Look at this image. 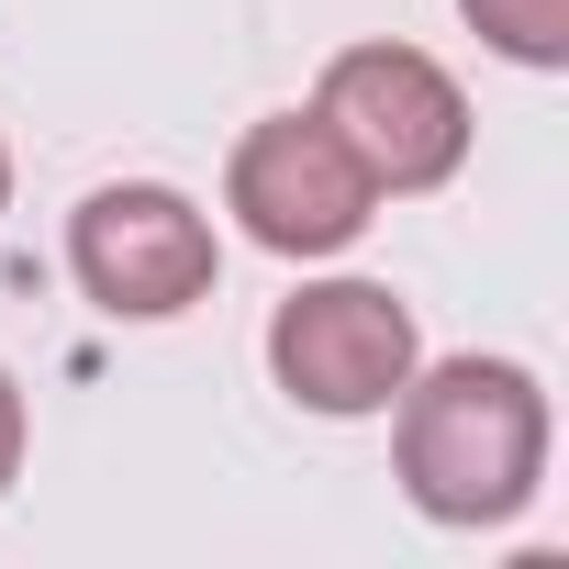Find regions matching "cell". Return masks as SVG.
<instances>
[{
    "instance_id": "6",
    "label": "cell",
    "mask_w": 569,
    "mask_h": 569,
    "mask_svg": "<svg viewBox=\"0 0 569 569\" xmlns=\"http://www.w3.org/2000/svg\"><path fill=\"white\" fill-rule=\"evenodd\" d=\"M469 12V34L491 46V57H513V68H569V0H458Z\"/></svg>"
},
{
    "instance_id": "7",
    "label": "cell",
    "mask_w": 569,
    "mask_h": 569,
    "mask_svg": "<svg viewBox=\"0 0 569 569\" xmlns=\"http://www.w3.org/2000/svg\"><path fill=\"white\" fill-rule=\"evenodd\" d=\"M23 436H34V413H23V380L0 369V491L23 480Z\"/></svg>"
},
{
    "instance_id": "5",
    "label": "cell",
    "mask_w": 569,
    "mask_h": 569,
    "mask_svg": "<svg viewBox=\"0 0 569 569\" xmlns=\"http://www.w3.org/2000/svg\"><path fill=\"white\" fill-rule=\"evenodd\" d=\"M223 212H234L268 257H347V246L369 234L380 190H369V168L336 146V123L302 101V112H268V123L234 134V157H223Z\"/></svg>"
},
{
    "instance_id": "2",
    "label": "cell",
    "mask_w": 569,
    "mask_h": 569,
    "mask_svg": "<svg viewBox=\"0 0 569 569\" xmlns=\"http://www.w3.org/2000/svg\"><path fill=\"white\" fill-rule=\"evenodd\" d=\"M68 279L112 313V325H179L190 302H212L223 279V234L190 190L168 179H112L68 212Z\"/></svg>"
},
{
    "instance_id": "1",
    "label": "cell",
    "mask_w": 569,
    "mask_h": 569,
    "mask_svg": "<svg viewBox=\"0 0 569 569\" xmlns=\"http://www.w3.org/2000/svg\"><path fill=\"white\" fill-rule=\"evenodd\" d=\"M547 380L525 358H413L402 402H391V469H402V502L425 525H513L536 491H547Z\"/></svg>"
},
{
    "instance_id": "3",
    "label": "cell",
    "mask_w": 569,
    "mask_h": 569,
    "mask_svg": "<svg viewBox=\"0 0 569 569\" xmlns=\"http://www.w3.org/2000/svg\"><path fill=\"white\" fill-rule=\"evenodd\" d=\"M413 358H425V336H413V302L391 279H302V291L268 313V380L302 413H325V425L391 413Z\"/></svg>"
},
{
    "instance_id": "8",
    "label": "cell",
    "mask_w": 569,
    "mask_h": 569,
    "mask_svg": "<svg viewBox=\"0 0 569 569\" xmlns=\"http://www.w3.org/2000/svg\"><path fill=\"white\" fill-rule=\"evenodd\" d=\"M0 212H12V146H0Z\"/></svg>"
},
{
    "instance_id": "4",
    "label": "cell",
    "mask_w": 569,
    "mask_h": 569,
    "mask_svg": "<svg viewBox=\"0 0 569 569\" xmlns=\"http://www.w3.org/2000/svg\"><path fill=\"white\" fill-rule=\"evenodd\" d=\"M313 112L336 123V146L369 168L380 201L447 190V179L469 168V90H458L425 46H391V34H380V46H347V57L325 68Z\"/></svg>"
}]
</instances>
